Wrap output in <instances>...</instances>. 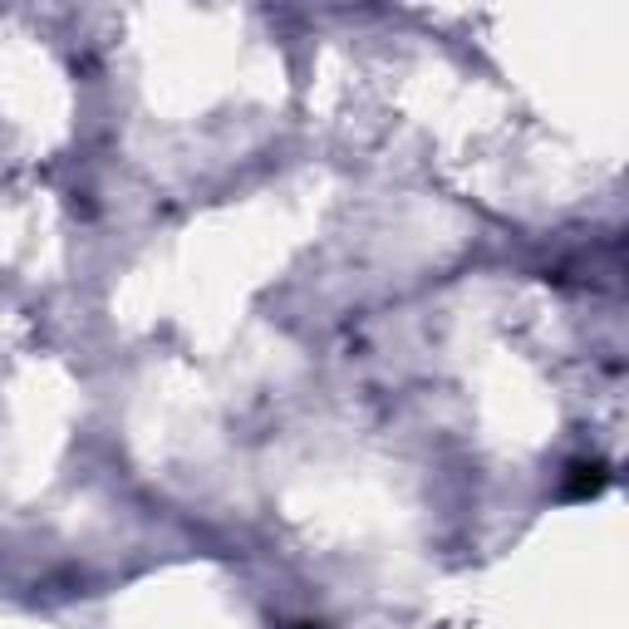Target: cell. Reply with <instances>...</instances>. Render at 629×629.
I'll list each match as a JSON object with an SVG mask.
<instances>
[{
	"mask_svg": "<svg viewBox=\"0 0 629 629\" xmlns=\"http://www.w3.org/2000/svg\"><path fill=\"white\" fill-rule=\"evenodd\" d=\"M600 467H575V482H571V497H590V492H600Z\"/></svg>",
	"mask_w": 629,
	"mask_h": 629,
	"instance_id": "6da1fadb",
	"label": "cell"
},
{
	"mask_svg": "<svg viewBox=\"0 0 629 629\" xmlns=\"http://www.w3.org/2000/svg\"><path fill=\"white\" fill-rule=\"evenodd\" d=\"M295 629H320V625H295Z\"/></svg>",
	"mask_w": 629,
	"mask_h": 629,
	"instance_id": "7a4b0ae2",
	"label": "cell"
}]
</instances>
